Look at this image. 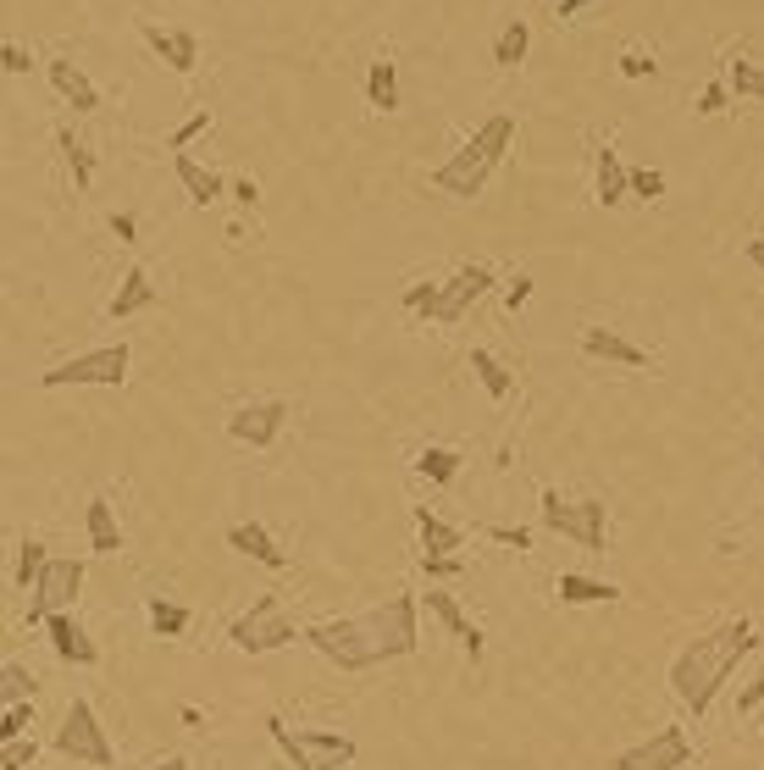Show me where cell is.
Wrapping results in <instances>:
<instances>
[{
  "label": "cell",
  "instance_id": "cell-19",
  "mask_svg": "<svg viewBox=\"0 0 764 770\" xmlns=\"http://www.w3.org/2000/svg\"><path fill=\"white\" fill-rule=\"evenodd\" d=\"M582 355L615 360V366H648V349H637L632 338H620V333H609V327H587V333H582Z\"/></svg>",
  "mask_w": 764,
  "mask_h": 770
},
{
  "label": "cell",
  "instance_id": "cell-51",
  "mask_svg": "<svg viewBox=\"0 0 764 770\" xmlns=\"http://www.w3.org/2000/svg\"><path fill=\"white\" fill-rule=\"evenodd\" d=\"M747 261H753V266L764 272V239H747Z\"/></svg>",
  "mask_w": 764,
  "mask_h": 770
},
{
  "label": "cell",
  "instance_id": "cell-2",
  "mask_svg": "<svg viewBox=\"0 0 764 770\" xmlns=\"http://www.w3.org/2000/svg\"><path fill=\"white\" fill-rule=\"evenodd\" d=\"M510 145H516V117H488L438 172H433V189L438 194H455V200H477L482 189H488V178L499 172V161L510 156Z\"/></svg>",
  "mask_w": 764,
  "mask_h": 770
},
{
  "label": "cell",
  "instance_id": "cell-11",
  "mask_svg": "<svg viewBox=\"0 0 764 770\" xmlns=\"http://www.w3.org/2000/svg\"><path fill=\"white\" fill-rule=\"evenodd\" d=\"M692 759V737L681 726H659L648 742L615 753V770H681Z\"/></svg>",
  "mask_w": 764,
  "mask_h": 770
},
{
  "label": "cell",
  "instance_id": "cell-20",
  "mask_svg": "<svg viewBox=\"0 0 764 770\" xmlns=\"http://www.w3.org/2000/svg\"><path fill=\"white\" fill-rule=\"evenodd\" d=\"M51 89H56L73 112H95V106H100V89H95V84L78 73V62H67V56L51 62Z\"/></svg>",
  "mask_w": 764,
  "mask_h": 770
},
{
  "label": "cell",
  "instance_id": "cell-36",
  "mask_svg": "<svg viewBox=\"0 0 764 770\" xmlns=\"http://www.w3.org/2000/svg\"><path fill=\"white\" fill-rule=\"evenodd\" d=\"M34 726V704H7V720H0V742H18Z\"/></svg>",
  "mask_w": 764,
  "mask_h": 770
},
{
  "label": "cell",
  "instance_id": "cell-42",
  "mask_svg": "<svg viewBox=\"0 0 764 770\" xmlns=\"http://www.w3.org/2000/svg\"><path fill=\"white\" fill-rule=\"evenodd\" d=\"M488 538L505 544V549H532V532L527 527H488Z\"/></svg>",
  "mask_w": 764,
  "mask_h": 770
},
{
  "label": "cell",
  "instance_id": "cell-23",
  "mask_svg": "<svg viewBox=\"0 0 764 770\" xmlns=\"http://www.w3.org/2000/svg\"><path fill=\"white\" fill-rule=\"evenodd\" d=\"M172 172H178V183L189 189V200H194V205H211V200L222 194V178H216V172H205L189 150H183V156H172Z\"/></svg>",
  "mask_w": 764,
  "mask_h": 770
},
{
  "label": "cell",
  "instance_id": "cell-41",
  "mask_svg": "<svg viewBox=\"0 0 764 770\" xmlns=\"http://www.w3.org/2000/svg\"><path fill=\"white\" fill-rule=\"evenodd\" d=\"M422 571H427V582H449V577H460L466 566H460L455 555H427V560H422Z\"/></svg>",
  "mask_w": 764,
  "mask_h": 770
},
{
  "label": "cell",
  "instance_id": "cell-8",
  "mask_svg": "<svg viewBox=\"0 0 764 770\" xmlns=\"http://www.w3.org/2000/svg\"><path fill=\"white\" fill-rule=\"evenodd\" d=\"M227 637H233V648H244V654H272V648H288V643L305 637V632L283 615L277 593H261V599L227 626Z\"/></svg>",
  "mask_w": 764,
  "mask_h": 770
},
{
  "label": "cell",
  "instance_id": "cell-32",
  "mask_svg": "<svg viewBox=\"0 0 764 770\" xmlns=\"http://www.w3.org/2000/svg\"><path fill=\"white\" fill-rule=\"evenodd\" d=\"M62 150H67V167H73V183H78V189H89V183H95V150H89L84 139H73L67 128H62Z\"/></svg>",
  "mask_w": 764,
  "mask_h": 770
},
{
  "label": "cell",
  "instance_id": "cell-49",
  "mask_svg": "<svg viewBox=\"0 0 764 770\" xmlns=\"http://www.w3.org/2000/svg\"><path fill=\"white\" fill-rule=\"evenodd\" d=\"M145 770H189V759L183 753H167V759H150Z\"/></svg>",
  "mask_w": 764,
  "mask_h": 770
},
{
  "label": "cell",
  "instance_id": "cell-34",
  "mask_svg": "<svg viewBox=\"0 0 764 770\" xmlns=\"http://www.w3.org/2000/svg\"><path fill=\"white\" fill-rule=\"evenodd\" d=\"M34 676L18 665V660H7V671H0V693H7V704H34Z\"/></svg>",
  "mask_w": 764,
  "mask_h": 770
},
{
  "label": "cell",
  "instance_id": "cell-40",
  "mask_svg": "<svg viewBox=\"0 0 764 770\" xmlns=\"http://www.w3.org/2000/svg\"><path fill=\"white\" fill-rule=\"evenodd\" d=\"M632 194H637V200H659V194H665V172L637 167V172H632Z\"/></svg>",
  "mask_w": 764,
  "mask_h": 770
},
{
  "label": "cell",
  "instance_id": "cell-13",
  "mask_svg": "<svg viewBox=\"0 0 764 770\" xmlns=\"http://www.w3.org/2000/svg\"><path fill=\"white\" fill-rule=\"evenodd\" d=\"M494 288V266H482V261H471V266H460L449 283H444V299H438V321H460L466 310H471V299H482Z\"/></svg>",
  "mask_w": 764,
  "mask_h": 770
},
{
  "label": "cell",
  "instance_id": "cell-18",
  "mask_svg": "<svg viewBox=\"0 0 764 770\" xmlns=\"http://www.w3.org/2000/svg\"><path fill=\"white\" fill-rule=\"evenodd\" d=\"M427 610L444 621V632H449V637H460V648H466L471 660H482V632L466 621V610H460V599H455V593H438V588H427Z\"/></svg>",
  "mask_w": 764,
  "mask_h": 770
},
{
  "label": "cell",
  "instance_id": "cell-21",
  "mask_svg": "<svg viewBox=\"0 0 764 770\" xmlns=\"http://www.w3.org/2000/svg\"><path fill=\"white\" fill-rule=\"evenodd\" d=\"M554 593H560V604H615L620 599L615 582H598V577H582V571H560Z\"/></svg>",
  "mask_w": 764,
  "mask_h": 770
},
{
  "label": "cell",
  "instance_id": "cell-6",
  "mask_svg": "<svg viewBox=\"0 0 764 770\" xmlns=\"http://www.w3.org/2000/svg\"><path fill=\"white\" fill-rule=\"evenodd\" d=\"M416 593H394L389 604H376V610H365L360 621H365V637H371V648H376V660H405V654H416V643H422V626H416Z\"/></svg>",
  "mask_w": 764,
  "mask_h": 770
},
{
  "label": "cell",
  "instance_id": "cell-28",
  "mask_svg": "<svg viewBox=\"0 0 764 770\" xmlns=\"http://www.w3.org/2000/svg\"><path fill=\"white\" fill-rule=\"evenodd\" d=\"M416 472H422L427 483H455V477H460V455L444 450V444H427V450L416 455Z\"/></svg>",
  "mask_w": 764,
  "mask_h": 770
},
{
  "label": "cell",
  "instance_id": "cell-39",
  "mask_svg": "<svg viewBox=\"0 0 764 770\" xmlns=\"http://www.w3.org/2000/svg\"><path fill=\"white\" fill-rule=\"evenodd\" d=\"M725 101H731V84H703V95H698V117H720L725 112Z\"/></svg>",
  "mask_w": 764,
  "mask_h": 770
},
{
  "label": "cell",
  "instance_id": "cell-50",
  "mask_svg": "<svg viewBox=\"0 0 764 770\" xmlns=\"http://www.w3.org/2000/svg\"><path fill=\"white\" fill-rule=\"evenodd\" d=\"M593 0H560V18H576V12H587Z\"/></svg>",
  "mask_w": 764,
  "mask_h": 770
},
{
  "label": "cell",
  "instance_id": "cell-44",
  "mask_svg": "<svg viewBox=\"0 0 764 770\" xmlns=\"http://www.w3.org/2000/svg\"><path fill=\"white\" fill-rule=\"evenodd\" d=\"M620 73H626V78H648V73H654V56H648V51H626V56H620Z\"/></svg>",
  "mask_w": 764,
  "mask_h": 770
},
{
  "label": "cell",
  "instance_id": "cell-7",
  "mask_svg": "<svg viewBox=\"0 0 764 770\" xmlns=\"http://www.w3.org/2000/svg\"><path fill=\"white\" fill-rule=\"evenodd\" d=\"M56 753L73 759V764H95V770H112L117 764V748H112V737H106V726H100V715H95L89 698H73L67 704L62 731H56Z\"/></svg>",
  "mask_w": 764,
  "mask_h": 770
},
{
  "label": "cell",
  "instance_id": "cell-43",
  "mask_svg": "<svg viewBox=\"0 0 764 770\" xmlns=\"http://www.w3.org/2000/svg\"><path fill=\"white\" fill-rule=\"evenodd\" d=\"M758 704H764V671H758V676L736 693V709H742V715H758Z\"/></svg>",
  "mask_w": 764,
  "mask_h": 770
},
{
  "label": "cell",
  "instance_id": "cell-47",
  "mask_svg": "<svg viewBox=\"0 0 764 770\" xmlns=\"http://www.w3.org/2000/svg\"><path fill=\"white\" fill-rule=\"evenodd\" d=\"M0 67H7V73H29V56L18 45H7V51H0Z\"/></svg>",
  "mask_w": 764,
  "mask_h": 770
},
{
  "label": "cell",
  "instance_id": "cell-22",
  "mask_svg": "<svg viewBox=\"0 0 764 770\" xmlns=\"http://www.w3.org/2000/svg\"><path fill=\"white\" fill-rule=\"evenodd\" d=\"M84 532H89V549L95 555H117L123 549V527H117V516H112L106 499H89L84 505Z\"/></svg>",
  "mask_w": 764,
  "mask_h": 770
},
{
  "label": "cell",
  "instance_id": "cell-27",
  "mask_svg": "<svg viewBox=\"0 0 764 770\" xmlns=\"http://www.w3.org/2000/svg\"><path fill=\"white\" fill-rule=\"evenodd\" d=\"M45 566H51L45 544H40V538H23V544H18V571H12V582H18L23 593H34V582L45 577Z\"/></svg>",
  "mask_w": 764,
  "mask_h": 770
},
{
  "label": "cell",
  "instance_id": "cell-30",
  "mask_svg": "<svg viewBox=\"0 0 764 770\" xmlns=\"http://www.w3.org/2000/svg\"><path fill=\"white\" fill-rule=\"evenodd\" d=\"M189 604H172V599H150V626H156V637H183L189 632Z\"/></svg>",
  "mask_w": 764,
  "mask_h": 770
},
{
  "label": "cell",
  "instance_id": "cell-5",
  "mask_svg": "<svg viewBox=\"0 0 764 770\" xmlns=\"http://www.w3.org/2000/svg\"><path fill=\"white\" fill-rule=\"evenodd\" d=\"M123 389L128 382V344H100L89 355H73L51 371H40V389Z\"/></svg>",
  "mask_w": 764,
  "mask_h": 770
},
{
  "label": "cell",
  "instance_id": "cell-9",
  "mask_svg": "<svg viewBox=\"0 0 764 770\" xmlns=\"http://www.w3.org/2000/svg\"><path fill=\"white\" fill-rule=\"evenodd\" d=\"M305 643H310L316 654H327L338 671H371V665H382L376 648H371V637H365V621H360V615H354V621H316V626H305Z\"/></svg>",
  "mask_w": 764,
  "mask_h": 770
},
{
  "label": "cell",
  "instance_id": "cell-4",
  "mask_svg": "<svg viewBox=\"0 0 764 770\" xmlns=\"http://www.w3.org/2000/svg\"><path fill=\"white\" fill-rule=\"evenodd\" d=\"M538 521L549 532H560V538H576L587 555H604V544H609V510H604V499H560L549 488L543 505H538Z\"/></svg>",
  "mask_w": 764,
  "mask_h": 770
},
{
  "label": "cell",
  "instance_id": "cell-35",
  "mask_svg": "<svg viewBox=\"0 0 764 770\" xmlns=\"http://www.w3.org/2000/svg\"><path fill=\"white\" fill-rule=\"evenodd\" d=\"M438 299H444V283H416V288H405V310H416V316H438Z\"/></svg>",
  "mask_w": 764,
  "mask_h": 770
},
{
  "label": "cell",
  "instance_id": "cell-3",
  "mask_svg": "<svg viewBox=\"0 0 764 770\" xmlns=\"http://www.w3.org/2000/svg\"><path fill=\"white\" fill-rule=\"evenodd\" d=\"M266 731H272V742L283 748V759L294 764V770H343V764H354V737H343V731H316V726H305V731H294L283 715H266Z\"/></svg>",
  "mask_w": 764,
  "mask_h": 770
},
{
  "label": "cell",
  "instance_id": "cell-37",
  "mask_svg": "<svg viewBox=\"0 0 764 770\" xmlns=\"http://www.w3.org/2000/svg\"><path fill=\"white\" fill-rule=\"evenodd\" d=\"M205 128H211V112H205V106H200V112H189V123H183V128L167 139V145H172V156H183V145H194Z\"/></svg>",
  "mask_w": 764,
  "mask_h": 770
},
{
  "label": "cell",
  "instance_id": "cell-12",
  "mask_svg": "<svg viewBox=\"0 0 764 770\" xmlns=\"http://www.w3.org/2000/svg\"><path fill=\"white\" fill-rule=\"evenodd\" d=\"M283 428H288V405L283 400H250V405H238L227 416V439L250 444V450H272Z\"/></svg>",
  "mask_w": 764,
  "mask_h": 770
},
{
  "label": "cell",
  "instance_id": "cell-46",
  "mask_svg": "<svg viewBox=\"0 0 764 770\" xmlns=\"http://www.w3.org/2000/svg\"><path fill=\"white\" fill-rule=\"evenodd\" d=\"M112 233H117V239H134V233H139V217H134V211H117V217H112Z\"/></svg>",
  "mask_w": 764,
  "mask_h": 770
},
{
  "label": "cell",
  "instance_id": "cell-26",
  "mask_svg": "<svg viewBox=\"0 0 764 770\" xmlns=\"http://www.w3.org/2000/svg\"><path fill=\"white\" fill-rule=\"evenodd\" d=\"M365 101L376 112H400V67L394 62H371L365 73Z\"/></svg>",
  "mask_w": 764,
  "mask_h": 770
},
{
  "label": "cell",
  "instance_id": "cell-14",
  "mask_svg": "<svg viewBox=\"0 0 764 770\" xmlns=\"http://www.w3.org/2000/svg\"><path fill=\"white\" fill-rule=\"evenodd\" d=\"M139 34H145V45H150L172 73H194V67H200V40H194L189 29H156V23H145Z\"/></svg>",
  "mask_w": 764,
  "mask_h": 770
},
{
  "label": "cell",
  "instance_id": "cell-33",
  "mask_svg": "<svg viewBox=\"0 0 764 770\" xmlns=\"http://www.w3.org/2000/svg\"><path fill=\"white\" fill-rule=\"evenodd\" d=\"M725 84L736 89V101H764V67H753V62H731V73H725Z\"/></svg>",
  "mask_w": 764,
  "mask_h": 770
},
{
  "label": "cell",
  "instance_id": "cell-45",
  "mask_svg": "<svg viewBox=\"0 0 764 770\" xmlns=\"http://www.w3.org/2000/svg\"><path fill=\"white\" fill-rule=\"evenodd\" d=\"M233 200H238L244 211H255V205H261V189H255L250 178H238V183H233Z\"/></svg>",
  "mask_w": 764,
  "mask_h": 770
},
{
  "label": "cell",
  "instance_id": "cell-17",
  "mask_svg": "<svg viewBox=\"0 0 764 770\" xmlns=\"http://www.w3.org/2000/svg\"><path fill=\"white\" fill-rule=\"evenodd\" d=\"M150 305H156L150 272H145V266H128L123 283H117V294H112V305H106V316H112V321H128V316H139V310H150Z\"/></svg>",
  "mask_w": 764,
  "mask_h": 770
},
{
  "label": "cell",
  "instance_id": "cell-16",
  "mask_svg": "<svg viewBox=\"0 0 764 770\" xmlns=\"http://www.w3.org/2000/svg\"><path fill=\"white\" fill-rule=\"evenodd\" d=\"M227 549H238V555H250L255 566H266V571H288V555L277 549V538L261 527V521H244V527H227Z\"/></svg>",
  "mask_w": 764,
  "mask_h": 770
},
{
  "label": "cell",
  "instance_id": "cell-48",
  "mask_svg": "<svg viewBox=\"0 0 764 770\" xmlns=\"http://www.w3.org/2000/svg\"><path fill=\"white\" fill-rule=\"evenodd\" d=\"M527 299H532V277H516V283H510V310L527 305Z\"/></svg>",
  "mask_w": 764,
  "mask_h": 770
},
{
  "label": "cell",
  "instance_id": "cell-31",
  "mask_svg": "<svg viewBox=\"0 0 764 770\" xmlns=\"http://www.w3.org/2000/svg\"><path fill=\"white\" fill-rule=\"evenodd\" d=\"M471 371L482 377V389H488V400H510V371L488 355V349H471Z\"/></svg>",
  "mask_w": 764,
  "mask_h": 770
},
{
  "label": "cell",
  "instance_id": "cell-15",
  "mask_svg": "<svg viewBox=\"0 0 764 770\" xmlns=\"http://www.w3.org/2000/svg\"><path fill=\"white\" fill-rule=\"evenodd\" d=\"M45 632H51L56 660H67V665H95V660H100V648H95V637L78 626V615H51Z\"/></svg>",
  "mask_w": 764,
  "mask_h": 770
},
{
  "label": "cell",
  "instance_id": "cell-38",
  "mask_svg": "<svg viewBox=\"0 0 764 770\" xmlns=\"http://www.w3.org/2000/svg\"><path fill=\"white\" fill-rule=\"evenodd\" d=\"M34 753H40V748H34V737H29V742L18 737V742L0 748V770H29V764H34Z\"/></svg>",
  "mask_w": 764,
  "mask_h": 770
},
{
  "label": "cell",
  "instance_id": "cell-1",
  "mask_svg": "<svg viewBox=\"0 0 764 770\" xmlns=\"http://www.w3.org/2000/svg\"><path fill=\"white\" fill-rule=\"evenodd\" d=\"M753 643H758V637H753L747 621H725V626L692 637V643L676 654V665H670V693H676L692 715H703V709L714 704V693L725 687V676L736 671V660L753 654Z\"/></svg>",
  "mask_w": 764,
  "mask_h": 770
},
{
  "label": "cell",
  "instance_id": "cell-29",
  "mask_svg": "<svg viewBox=\"0 0 764 770\" xmlns=\"http://www.w3.org/2000/svg\"><path fill=\"white\" fill-rule=\"evenodd\" d=\"M527 45H532V29L516 18V23H505V34H499V45H494V62H499V67H521V62H527Z\"/></svg>",
  "mask_w": 764,
  "mask_h": 770
},
{
  "label": "cell",
  "instance_id": "cell-25",
  "mask_svg": "<svg viewBox=\"0 0 764 770\" xmlns=\"http://www.w3.org/2000/svg\"><path fill=\"white\" fill-rule=\"evenodd\" d=\"M416 527H422V549H427V555H455V549L466 544V532L449 527V521H438L427 505H416Z\"/></svg>",
  "mask_w": 764,
  "mask_h": 770
},
{
  "label": "cell",
  "instance_id": "cell-24",
  "mask_svg": "<svg viewBox=\"0 0 764 770\" xmlns=\"http://www.w3.org/2000/svg\"><path fill=\"white\" fill-rule=\"evenodd\" d=\"M632 194V172L620 167V150H598V205H620Z\"/></svg>",
  "mask_w": 764,
  "mask_h": 770
},
{
  "label": "cell",
  "instance_id": "cell-52",
  "mask_svg": "<svg viewBox=\"0 0 764 770\" xmlns=\"http://www.w3.org/2000/svg\"><path fill=\"white\" fill-rule=\"evenodd\" d=\"M758 731H764V704H758Z\"/></svg>",
  "mask_w": 764,
  "mask_h": 770
},
{
  "label": "cell",
  "instance_id": "cell-10",
  "mask_svg": "<svg viewBox=\"0 0 764 770\" xmlns=\"http://www.w3.org/2000/svg\"><path fill=\"white\" fill-rule=\"evenodd\" d=\"M78 588H84V560H51L45 577L34 582V593H29L23 621H29V626H45L51 615H73Z\"/></svg>",
  "mask_w": 764,
  "mask_h": 770
}]
</instances>
